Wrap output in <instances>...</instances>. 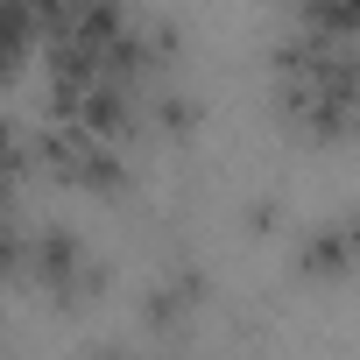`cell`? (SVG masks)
<instances>
[{"mask_svg":"<svg viewBox=\"0 0 360 360\" xmlns=\"http://www.w3.org/2000/svg\"><path fill=\"white\" fill-rule=\"evenodd\" d=\"M8 276H15V283H43V297H50L57 311H85L92 297H106V262H99L71 226L29 233V226L15 219V233H8Z\"/></svg>","mask_w":360,"mask_h":360,"instance_id":"cell-1","label":"cell"},{"mask_svg":"<svg viewBox=\"0 0 360 360\" xmlns=\"http://www.w3.org/2000/svg\"><path fill=\"white\" fill-rule=\"evenodd\" d=\"M43 162H50V176L57 184H78V191H127V162L113 155V141H99L92 127H50V141H43Z\"/></svg>","mask_w":360,"mask_h":360,"instance_id":"cell-2","label":"cell"},{"mask_svg":"<svg viewBox=\"0 0 360 360\" xmlns=\"http://www.w3.org/2000/svg\"><path fill=\"white\" fill-rule=\"evenodd\" d=\"M205 297V283H198V269H184L176 283H155L148 290V325L155 332H184L191 325V304Z\"/></svg>","mask_w":360,"mask_h":360,"instance_id":"cell-3","label":"cell"},{"mask_svg":"<svg viewBox=\"0 0 360 360\" xmlns=\"http://www.w3.org/2000/svg\"><path fill=\"white\" fill-rule=\"evenodd\" d=\"M155 120H162V127H176V134H191V120H198V106H191L184 92H155Z\"/></svg>","mask_w":360,"mask_h":360,"instance_id":"cell-4","label":"cell"},{"mask_svg":"<svg viewBox=\"0 0 360 360\" xmlns=\"http://www.w3.org/2000/svg\"><path fill=\"white\" fill-rule=\"evenodd\" d=\"M106 360H134V353H106Z\"/></svg>","mask_w":360,"mask_h":360,"instance_id":"cell-5","label":"cell"}]
</instances>
